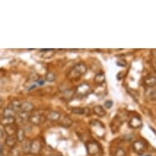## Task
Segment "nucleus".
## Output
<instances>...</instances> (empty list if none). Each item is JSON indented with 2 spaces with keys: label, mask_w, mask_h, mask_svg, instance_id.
<instances>
[{
  "label": "nucleus",
  "mask_w": 156,
  "mask_h": 156,
  "mask_svg": "<svg viewBox=\"0 0 156 156\" xmlns=\"http://www.w3.org/2000/svg\"><path fill=\"white\" fill-rule=\"evenodd\" d=\"M87 71V67L84 63H78L74 65L73 68L70 69V71L68 74V78L69 80H78L80 77L84 75Z\"/></svg>",
  "instance_id": "1"
},
{
  "label": "nucleus",
  "mask_w": 156,
  "mask_h": 156,
  "mask_svg": "<svg viewBox=\"0 0 156 156\" xmlns=\"http://www.w3.org/2000/svg\"><path fill=\"white\" fill-rule=\"evenodd\" d=\"M91 92V87L90 85L87 83H83L80 85H79L76 87V89L74 91L75 95H77L78 97H86L87 94H89Z\"/></svg>",
  "instance_id": "2"
},
{
  "label": "nucleus",
  "mask_w": 156,
  "mask_h": 156,
  "mask_svg": "<svg viewBox=\"0 0 156 156\" xmlns=\"http://www.w3.org/2000/svg\"><path fill=\"white\" fill-rule=\"evenodd\" d=\"M87 152L90 155H96L100 152V146L96 141H88L86 143Z\"/></svg>",
  "instance_id": "3"
},
{
  "label": "nucleus",
  "mask_w": 156,
  "mask_h": 156,
  "mask_svg": "<svg viewBox=\"0 0 156 156\" xmlns=\"http://www.w3.org/2000/svg\"><path fill=\"white\" fill-rule=\"evenodd\" d=\"M146 144L143 141L138 140V141H135L133 143V151H135L136 153L138 154H142L146 152Z\"/></svg>",
  "instance_id": "4"
},
{
  "label": "nucleus",
  "mask_w": 156,
  "mask_h": 156,
  "mask_svg": "<svg viewBox=\"0 0 156 156\" xmlns=\"http://www.w3.org/2000/svg\"><path fill=\"white\" fill-rule=\"evenodd\" d=\"M44 119H45V118H44V115H41V114H39V113L34 112V114L30 115V119H29V121H30L32 124H34V125L38 126L44 123Z\"/></svg>",
  "instance_id": "5"
},
{
  "label": "nucleus",
  "mask_w": 156,
  "mask_h": 156,
  "mask_svg": "<svg viewBox=\"0 0 156 156\" xmlns=\"http://www.w3.org/2000/svg\"><path fill=\"white\" fill-rule=\"evenodd\" d=\"M42 150V142L39 139H34L31 141L30 154L33 155H38Z\"/></svg>",
  "instance_id": "6"
},
{
  "label": "nucleus",
  "mask_w": 156,
  "mask_h": 156,
  "mask_svg": "<svg viewBox=\"0 0 156 156\" xmlns=\"http://www.w3.org/2000/svg\"><path fill=\"white\" fill-rule=\"evenodd\" d=\"M128 125L133 129H138V128H141V126H142V121L139 116L133 115L128 121Z\"/></svg>",
  "instance_id": "7"
},
{
  "label": "nucleus",
  "mask_w": 156,
  "mask_h": 156,
  "mask_svg": "<svg viewBox=\"0 0 156 156\" xmlns=\"http://www.w3.org/2000/svg\"><path fill=\"white\" fill-rule=\"evenodd\" d=\"M46 118L51 122H57V121H60L62 118V115H61V113L57 112V111L51 110V111H49L48 114L47 115Z\"/></svg>",
  "instance_id": "8"
},
{
  "label": "nucleus",
  "mask_w": 156,
  "mask_h": 156,
  "mask_svg": "<svg viewBox=\"0 0 156 156\" xmlns=\"http://www.w3.org/2000/svg\"><path fill=\"white\" fill-rule=\"evenodd\" d=\"M34 106L33 103L30 102V101H25V102L21 103V111L26 113H30L34 111Z\"/></svg>",
  "instance_id": "9"
},
{
  "label": "nucleus",
  "mask_w": 156,
  "mask_h": 156,
  "mask_svg": "<svg viewBox=\"0 0 156 156\" xmlns=\"http://www.w3.org/2000/svg\"><path fill=\"white\" fill-rule=\"evenodd\" d=\"M15 117H2V118L0 119V124L3 125V127L12 125V124H15Z\"/></svg>",
  "instance_id": "10"
},
{
  "label": "nucleus",
  "mask_w": 156,
  "mask_h": 156,
  "mask_svg": "<svg viewBox=\"0 0 156 156\" xmlns=\"http://www.w3.org/2000/svg\"><path fill=\"white\" fill-rule=\"evenodd\" d=\"M18 128L15 124H12V125H8L4 127V133L7 134V136H15L16 132H17Z\"/></svg>",
  "instance_id": "11"
},
{
  "label": "nucleus",
  "mask_w": 156,
  "mask_h": 156,
  "mask_svg": "<svg viewBox=\"0 0 156 156\" xmlns=\"http://www.w3.org/2000/svg\"><path fill=\"white\" fill-rule=\"evenodd\" d=\"M144 84L148 87H156V77L155 76H148L145 78L144 80Z\"/></svg>",
  "instance_id": "12"
},
{
  "label": "nucleus",
  "mask_w": 156,
  "mask_h": 156,
  "mask_svg": "<svg viewBox=\"0 0 156 156\" xmlns=\"http://www.w3.org/2000/svg\"><path fill=\"white\" fill-rule=\"evenodd\" d=\"M15 136L16 138L17 142L22 143L26 140V132H25L23 128H18Z\"/></svg>",
  "instance_id": "13"
},
{
  "label": "nucleus",
  "mask_w": 156,
  "mask_h": 156,
  "mask_svg": "<svg viewBox=\"0 0 156 156\" xmlns=\"http://www.w3.org/2000/svg\"><path fill=\"white\" fill-rule=\"evenodd\" d=\"M16 142L17 141L15 136H7V137L5 138V144L10 148H14L16 145Z\"/></svg>",
  "instance_id": "14"
},
{
  "label": "nucleus",
  "mask_w": 156,
  "mask_h": 156,
  "mask_svg": "<svg viewBox=\"0 0 156 156\" xmlns=\"http://www.w3.org/2000/svg\"><path fill=\"white\" fill-rule=\"evenodd\" d=\"M93 113L98 117H105L106 115V111H105V108L101 105H96L93 108Z\"/></svg>",
  "instance_id": "15"
},
{
  "label": "nucleus",
  "mask_w": 156,
  "mask_h": 156,
  "mask_svg": "<svg viewBox=\"0 0 156 156\" xmlns=\"http://www.w3.org/2000/svg\"><path fill=\"white\" fill-rule=\"evenodd\" d=\"M105 81V75L103 72H100L95 75L94 82L98 85H102Z\"/></svg>",
  "instance_id": "16"
},
{
  "label": "nucleus",
  "mask_w": 156,
  "mask_h": 156,
  "mask_svg": "<svg viewBox=\"0 0 156 156\" xmlns=\"http://www.w3.org/2000/svg\"><path fill=\"white\" fill-rule=\"evenodd\" d=\"M88 109L87 108L82 107H74L71 109V112L74 115H88Z\"/></svg>",
  "instance_id": "17"
},
{
  "label": "nucleus",
  "mask_w": 156,
  "mask_h": 156,
  "mask_svg": "<svg viewBox=\"0 0 156 156\" xmlns=\"http://www.w3.org/2000/svg\"><path fill=\"white\" fill-rule=\"evenodd\" d=\"M21 101L17 100V99H14L13 101H12L10 103V105H9V107L12 108L13 110H15L16 112H17L18 110H21Z\"/></svg>",
  "instance_id": "18"
},
{
  "label": "nucleus",
  "mask_w": 156,
  "mask_h": 156,
  "mask_svg": "<svg viewBox=\"0 0 156 156\" xmlns=\"http://www.w3.org/2000/svg\"><path fill=\"white\" fill-rule=\"evenodd\" d=\"M16 112L15 110H13L12 108H10L9 106L7 108H5L3 111V117H15Z\"/></svg>",
  "instance_id": "19"
},
{
  "label": "nucleus",
  "mask_w": 156,
  "mask_h": 156,
  "mask_svg": "<svg viewBox=\"0 0 156 156\" xmlns=\"http://www.w3.org/2000/svg\"><path fill=\"white\" fill-rule=\"evenodd\" d=\"M60 120H61V124L63 127H66V128H68L72 124L71 119L68 117V116H64L63 118H61Z\"/></svg>",
  "instance_id": "20"
},
{
  "label": "nucleus",
  "mask_w": 156,
  "mask_h": 156,
  "mask_svg": "<svg viewBox=\"0 0 156 156\" xmlns=\"http://www.w3.org/2000/svg\"><path fill=\"white\" fill-rule=\"evenodd\" d=\"M30 144L31 141H28V140L26 141H24L23 146H22V151L24 154H27L30 153Z\"/></svg>",
  "instance_id": "21"
},
{
  "label": "nucleus",
  "mask_w": 156,
  "mask_h": 156,
  "mask_svg": "<svg viewBox=\"0 0 156 156\" xmlns=\"http://www.w3.org/2000/svg\"><path fill=\"white\" fill-rule=\"evenodd\" d=\"M30 116V115L29 113L22 112V111H21L20 114H19L18 118H19V119H20L22 123H25V122H26V121H29Z\"/></svg>",
  "instance_id": "22"
},
{
  "label": "nucleus",
  "mask_w": 156,
  "mask_h": 156,
  "mask_svg": "<svg viewBox=\"0 0 156 156\" xmlns=\"http://www.w3.org/2000/svg\"><path fill=\"white\" fill-rule=\"evenodd\" d=\"M56 75L55 74V73H53V72L51 71L48 72L46 74V75H45V80H46V81H48V82H54V81L56 80Z\"/></svg>",
  "instance_id": "23"
},
{
  "label": "nucleus",
  "mask_w": 156,
  "mask_h": 156,
  "mask_svg": "<svg viewBox=\"0 0 156 156\" xmlns=\"http://www.w3.org/2000/svg\"><path fill=\"white\" fill-rule=\"evenodd\" d=\"M114 156H126V152L122 148H118L115 151Z\"/></svg>",
  "instance_id": "24"
},
{
  "label": "nucleus",
  "mask_w": 156,
  "mask_h": 156,
  "mask_svg": "<svg viewBox=\"0 0 156 156\" xmlns=\"http://www.w3.org/2000/svg\"><path fill=\"white\" fill-rule=\"evenodd\" d=\"M104 106H105V109H110V108L113 106V101L111 100L105 101V104H104Z\"/></svg>",
  "instance_id": "25"
},
{
  "label": "nucleus",
  "mask_w": 156,
  "mask_h": 156,
  "mask_svg": "<svg viewBox=\"0 0 156 156\" xmlns=\"http://www.w3.org/2000/svg\"><path fill=\"white\" fill-rule=\"evenodd\" d=\"M150 99H151V101H156V90H153L152 92L150 93Z\"/></svg>",
  "instance_id": "26"
},
{
  "label": "nucleus",
  "mask_w": 156,
  "mask_h": 156,
  "mask_svg": "<svg viewBox=\"0 0 156 156\" xmlns=\"http://www.w3.org/2000/svg\"><path fill=\"white\" fill-rule=\"evenodd\" d=\"M4 135H5V133H4L3 129L0 128V139H3L4 137Z\"/></svg>",
  "instance_id": "27"
},
{
  "label": "nucleus",
  "mask_w": 156,
  "mask_h": 156,
  "mask_svg": "<svg viewBox=\"0 0 156 156\" xmlns=\"http://www.w3.org/2000/svg\"><path fill=\"white\" fill-rule=\"evenodd\" d=\"M3 147L2 144L0 143V156H3Z\"/></svg>",
  "instance_id": "28"
},
{
  "label": "nucleus",
  "mask_w": 156,
  "mask_h": 156,
  "mask_svg": "<svg viewBox=\"0 0 156 156\" xmlns=\"http://www.w3.org/2000/svg\"><path fill=\"white\" fill-rule=\"evenodd\" d=\"M152 52H153V55L154 56V57H156V49L153 50V51H152Z\"/></svg>",
  "instance_id": "29"
},
{
  "label": "nucleus",
  "mask_w": 156,
  "mask_h": 156,
  "mask_svg": "<svg viewBox=\"0 0 156 156\" xmlns=\"http://www.w3.org/2000/svg\"><path fill=\"white\" fill-rule=\"evenodd\" d=\"M144 156H150V155H144Z\"/></svg>",
  "instance_id": "30"
}]
</instances>
